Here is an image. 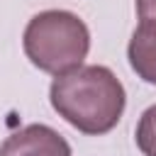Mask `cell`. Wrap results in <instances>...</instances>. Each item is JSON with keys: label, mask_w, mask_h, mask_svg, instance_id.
Here are the masks:
<instances>
[{"label": "cell", "mask_w": 156, "mask_h": 156, "mask_svg": "<svg viewBox=\"0 0 156 156\" xmlns=\"http://www.w3.org/2000/svg\"><path fill=\"white\" fill-rule=\"evenodd\" d=\"M49 100L71 127L100 136L117 127L127 105V93L107 66H80L54 78Z\"/></svg>", "instance_id": "obj_1"}, {"label": "cell", "mask_w": 156, "mask_h": 156, "mask_svg": "<svg viewBox=\"0 0 156 156\" xmlns=\"http://www.w3.org/2000/svg\"><path fill=\"white\" fill-rule=\"evenodd\" d=\"M22 46L32 66L51 76H63L83 66L90 51V32L73 12L44 10L27 22Z\"/></svg>", "instance_id": "obj_2"}, {"label": "cell", "mask_w": 156, "mask_h": 156, "mask_svg": "<svg viewBox=\"0 0 156 156\" xmlns=\"http://www.w3.org/2000/svg\"><path fill=\"white\" fill-rule=\"evenodd\" d=\"M0 156H71V146L56 129L27 124L2 141Z\"/></svg>", "instance_id": "obj_3"}, {"label": "cell", "mask_w": 156, "mask_h": 156, "mask_svg": "<svg viewBox=\"0 0 156 156\" xmlns=\"http://www.w3.org/2000/svg\"><path fill=\"white\" fill-rule=\"evenodd\" d=\"M127 58L141 80L156 85V22H141L134 29L127 46Z\"/></svg>", "instance_id": "obj_4"}, {"label": "cell", "mask_w": 156, "mask_h": 156, "mask_svg": "<svg viewBox=\"0 0 156 156\" xmlns=\"http://www.w3.org/2000/svg\"><path fill=\"white\" fill-rule=\"evenodd\" d=\"M136 146L144 156H156V105L141 112V119L136 124Z\"/></svg>", "instance_id": "obj_5"}, {"label": "cell", "mask_w": 156, "mask_h": 156, "mask_svg": "<svg viewBox=\"0 0 156 156\" xmlns=\"http://www.w3.org/2000/svg\"><path fill=\"white\" fill-rule=\"evenodd\" d=\"M136 15L141 22H156V0H136Z\"/></svg>", "instance_id": "obj_6"}]
</instances>
